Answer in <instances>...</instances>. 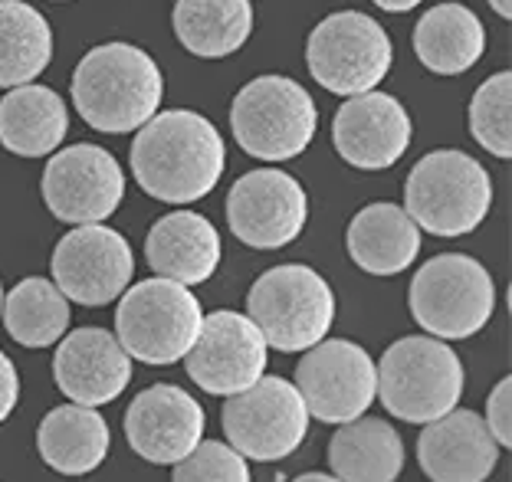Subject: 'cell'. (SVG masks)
Returning <instances> with one entry per match:
<instances>
[{"instance_id":"cell-1","label":"cell","mask_w":512,"mask_h":482,"mask_svg":"<svg viewBox=\"0 0 512 482\" xmlns=\"http://www.w3.org/2000/svg\"><path fill=\"white\" fill-rule=\"evenodd\" d=\"M227 164L224 138L191 109L155 112L132 141L138 187L165 204H194L217 187Z\"/></svg>"},{"instance_id":"cell-2","label":"cell","mask_w":512,"mask_h":482,"mask_svg":"<svg viewBox=\"0 0 512 482\" xmlns=\"http://www.w3.org/2000/svg\"><path fill=\"white\" fill-rule=\"evenodd\" d=\"M165 99L161 69L142 46L102 43L79 60L73 105L83 122L106 135L138 132Z\"/></svg>"},{"instance_id":"cell-3","label":"cell","mask_w":512,"mask_h":482,"mask_svg":"<svg viewBox=\"0 0 512 482\" xmlns=\"http://www.w3.org/2000/svg\"><path fill=\"white\" fill-rule=\"evenodd\" d=\"M493 207V178L467 151H430L404 184V210L434 237H467Z\"/></svg>"},{"instance_id":"cell-4","label":"cell","mask_w":512,"mask_h":482,"mask_svg":"<svg viewBox=\"0 0 512 482\" xmlns=\"http://www.w3.org/2000/svg\"><path fill=\"white\" fill-rule=\"evenodd\" d=\"M378 401L404 423H430L450 414L463 397V361L430 335L398 338L375 364Z\"/></svg>"},{"instance_id":"cell-5","label":"cell","mask_w":512,"mask_h":482,"mask_svg":"<svg viewBox=\"0 0 512 482\" xmlns=\"http://www.w3.org/2000/svg\"><path fill=\"white\" fill-rule=\"evenodd\" d=\"M407 305L424 332L440 342H460L490 325L496 312V282L473 256L444 253L414 273Z\"/></svg>"},{"instance_id":"cell-6","label":"cell","mask_w":512,"mask_h":482,"mask_svg":"<svg viewBox=\"0 0 512 482\" xmlns=\"http://www.w3.org/2000/svg\"><path fill=\"white\" fill-rule=\"evenodd\" d=\"M247 319L260 328L266 348L293 355L329 335L335 322V292L316 269L302 263L273 266L250 286Z\"/></svg>"},{"instance_id":"cell-7","label":"cell","mask_w":512,"mask_h":482,"mask_svg":"<svg viewBox=\"0 0 512 482\" xmlns=\"http://www.w3.org/2000/svg\"><path fill=\"white\" fill-rule=\"evenodd\" d=\"M237 145L256 161H293L312 145L319 109L289 76H256L230 105Z\"/></svg>"},{"instance_id":"cell-8","label":"cell","mask_w":512,"mask_h":482,"mask_svg":"<svg viewBox=\"0 0 512 482\" xmlns=\"http://www.w3.org/2000/svg\"><path fill=\"white\" fill-rule=\"evenodd\" d=\"M204 312L194 292L174 279H145L125 289L115 309V338L145 364H174L197 342Z\"/></svg>"},{"instance_id":"cell-9","label":"cell","mask_w":512,"mask_h":482,"mask_svg":"<svg viewBox=\"0 0 512 482\" xmlns=\"http://www.w3.org/2000/svg\"><path fill=\"white\" fill-rule=\"evenodd\" d=\"M394 46L388 30L362 10H339L309 33L306 66L312 79L335 96H362L388 79Z\"/></svg>"},{"instance_id":"cell-10","label":"cell","mask_w":512,"mask_h":482,"mask_svg":"<svg viewBox=\"0 0 512 482\" xmlns=\"http://www.w3.org/2000/svg\"><path fill=\"white\" fill-rule=\"evenodd\" d=\"M220 423L230 446L243 460L273 463L296 453L309 433V410L296 384L283 378H260L247 391L227 397Z\"/></svg>"},{"instance_id":"cell-11","label":"cell","mask_w":512,"mask_h":482,"mask_svg":"<svg viewBox=\"0 0 512 482\" xmlns=\"http://www.w3.org/2000/svg\"><path fill=\"white\" fill-rule=\"evenodd\" d=\"M296 391L309 417L319 423H348L362 417L378 397V371L371 355L348 338L306 348L296 364Z\"/></svg>"},{"instance_id":"cell-12","label":"cell","mask_w":512,"mask_h":482,"mask_svg":"<svg viewBox=\"0 0 512 482\" xmlns=\"http://www.w3.org/2000/svg\"><path fill=\"white\" fill-rule=\"evenodd\" d=\"M40 191L56 220L73 227L106 223L125 197V171L112 151L83 141L46 161Z\"/></svg>"},{"instance_id":"cell-13","label":"cell","mask_w":512,"mask_h":482,"mask_svg":"<svg viewBox=\"0 0 512 482\" xmlns=\"http://www.w3.org/2000/svg\"><path fill=\"white\" fill-rule=\"evenodd\" d=\"M309 220V194L293 174L279 168L247 171L227 194L230 233L253 250H283Z\"/></svg>"},{"instance_id":"cell-14","label":"cell","mask_w":512,"mask_h":482,"mask_svg":"<svg viewBox=\"0 0 512 482\" xmlns=\"http://www.w3.org/2000/svg\"><path fill=\"white\" fill-rule=\"evenodd\" d=\"M135 276V253L119 230L106 223L73 227L53 250V282L79 305H109Z\"/></svg>"},{"instance_id":"cell-15","label":"cell","mask_w":512,"mask_h":482,"mask_svg":"<svg viewBox=\"0 0 512 482\" xmlns=\"http://www.w3.org/2000/svg\"><path fill=\"white\" fill-rule=\"evenodd\" d=\"M188 378L214 397H234L266 371V342L247 315L217 309L204 315L197 342L184 355Z\"/></svg>"},{"instance_id":"cell-16","label":"cell","mask_w":512,"mask_h":482,"mask_svg":"<svg viewBox=\"0 0 512 482\" xmlns=\"http://www.w3.org/2000/svg\"><path fill=\"white\" fill-rule=\"evenodd\" d=\"M414 122L404 105L388 92H362L348 96V102L332 119V145L352 168L384 171L404 158L411 148Z\"/></svg>"},{"instance_id":"cell-17","label":"cell","mask_w":512,"mask_h":482,"mask_svg":"<svg viewBox=\"0 0 512 482\" xmlns=\"http://www.w3.org/2000/svg\"><path fill=\"white\" fill-rule=\"evenodd\" d=\"M204 407L174 384H155L125 410L128 446L148 463L174 466L204 440Z\"/></svg>"},{"instance_id":"cell-18","label":"cell","mask_w":512,"mask_h":482,"mask_svg":"<svg viewBox=\"0 0 512 482\" xmlns=\"http://www.w3.org/2000/svg\"><path fill=\"white\" fill-rule=\"evenodd\" d=\"M53 378L73 404L102 407L125 394L132 381V355L106 328H76L56 348Z\"/></svg>"},{"instance_id":"cell-19","label":"cell","mask_w":512,"mask_h":482,"mask_svg":"<svg viewBox=\"0 0 512 482\" xmlns=\"http://www.w3.org/2000/svg\"><path fill=\"white\" fill-rule=\"evenodd\" d=\"M417 463L430 482H486L499 463V443L473 410H457L424 423Z\"/></svg>"},{"instance_id":"cell-20","label":"cell","mask_w":512,"mask_h":482,"mask_svg":"<svg viewBox=\"0 0 512 482\" xmlns=\"http://www.w3.org/2000/svg\"><path fill=\"white\" fill-rule=\"evenodd\" d=\"M145 256L158 276L181 286H201L220 266V237L207 217L194 210H174L148 230Z\"/></svg>"},{"instance_id":"cell-21","label":"cell","mask_w":512,"mask_h":482,"mask_svg":"<svg viewBox=\"0 0 512 482\" xmlns=\"http://www.w3.org/2000/svg\"><path fill=\"white\" fill-rule=\"evenodd\" d=\"M348 256L371 276H398L421 256V227L398 204H368L348 223Z\"/></svg>"},{"instance_id":"cell-22","label":"cell","mask_w":512,"mask_h":482,"mask_svg":"<svg viewBox=\"0 0 512 482\" xmlns=\"http://www.w3.org/2000/svg\"><path fill=\"white\" fill-rule=\"evenodd\" d=\"M109 423L96 407L63 404L40 420V460L60 476H89L109 456Z\"/></svg>"},{"instance_id":"cell-23","label":"cell","mask_w":512,"mask_h":482,"mask_svg":"<svg viewBox=\"0 0 512 482\" xmlns=\"http://www.w3.org/2000/svg\"><path fill=\"white\" fill-rule=\"evenodd\" d=\"M69 109L60 92L27 82L0 99V145L20 158H46L63 145Z\"/></svg>"},{"instance_id":"cell-24","label":"cell","mask_w":512,"mask_h":482,"mask_svg":"<svg viewBox=\"0 0 512 482\" xmlns=\"http://www.w3.org/2000/svg\"><path fill=\"white\" fill-rule=\"evenodd\" d=\"M329 466L339 482H394L404 469V440L388 420L362 414L332 433Z\"/></svg>"},{"instance_id":"cell-25","label":"cell","mask_w":512,"mask_h":482,"mask_svg":"<svg viewBox=\"0 0 512 482\" xmlns=\"http://www.w3.org/2000/svg\"><path fill=\"white\" fill-rule=\"evenodd\" d=\"M414 53L430 73L460 76L473 69L486 53V30L480 17L463 4H437L417 20Z\"/></svg>"},{"instance_id":"cell-26","label":"cell","mask_w":512,"mask_h":482,"mask_svg":"<svg viewBox=\"0 0 512 482\" xmlns=\"http://www.w3.org/2000/svg\"><path fill=\"white\" fill-rule=\"evenodd\" d=\"M174 37L197 60L234 56L253 33L250 0H178L174 4Z\"/></svg>"},{"instance_id":"cell-27","label":"cell","mask_w":512,"mask_h":482,"mask_svg":"<svg viewBox=\"0 0 512 482\" xmlns=\"http://www.w3.org/2000/svg\"><path fill=\"white\" fill-rule=\"evenodd\" d=\"M53 60V30L37 7L0 0V89L33 82Z\"/></svg>"},{"instance_id":"cell-28","label":"cell","mask_w":512,"mask_h":482,"mask_svg":"<svg viewBox=\"0 0 512 482\" xmlns=\"http://www.w3.org/2000/svg\"><path fill=\"white\" fill-rule=\"evenodd\" d=\"M0 319H4L10 338L23 348H46L66 335L69 299L56 289V282L43 276H27L10 292H4Z\"/></svg>"},{"instance_id":"cell-29","label":"cell","mask_w":512,"mask_h":482,"mask_svg":"<svg viewBox=\"0 0 512 482\" xmlns=\"http://www.w3.org/2000/svg\"><path fill=\"white\" fill-rule=\"evenodd\" d=\"M470 132L493 158H512V73L503 69L473 92Z\"/></svg>"},{"instance_id":"cell-30","label":"cell","mask_w":512,"mask_h":482,"mask_svg":"<svg viewBox=\"0 0 512 482\" xmlns=\"http://www.w3.org/2000/svg\"><path fill=\"white\" fill-rule=\"evenodd\" d=\"M171 482H250V466L230 443L201 440L174 463Z\"/></svg>"},{"instance_id":"cell-31","label":"cell","mask_w":512,"mask_h":482,"mask_svg":"<svg viewBox=\"0 0 512 482\" xmlns=\"http://www.w3.org/2000/svg\"><path fill=\"white\" fill-rule=\"evenodd\" d=\"M483 423L490 427L499 450H509L512 446V378H503L493 387V394L486 397Z\"/></svg>"},{"instance_id":"cell-32","label":"cell","mask_w":512,"mask_h":482,"mask_svg":"<svg viewBox=\"0 0 512 482\" xmlns=\"http://www.w3.org/2000/svg\"><path fill=\"white\" fill-rule=\"evenodd\" d=\"M20 401V374L4 351H0V423H4Z\"/></svg>"},{"instance_id":"cell-33","label":"cell","mask_w":512,"mask_h":482,"mask_svg":"<svg viewBox=\"0 0 512 482\" xmlns=\"http://www.w3.org/2000/svg\"><path fill=\"white\" fill-rule=\"evenodd\" d=\"M371 4H378L381 10H388V14H407V10H414L417 4H424V0H371Z\"/></svg>"},{"instance_id":"cell-34","label":"cell","mask_w":512,"mask_h":482,"mask_svg":"<svg viewBox=\"0 0 512 482\" xmlns=\"http://www.w3.org/2000/svg\"><path fill=\"white\" fill-rule=\"evenodd\" d=\"M486 4H490L499 17H506V20L512 17V0H486Z\"/></svg>"},{"instance_id":"cell-35","label":"cell","mask_w":512,"mask_h":482,"mask_svg":"<svg viewBox=\"0 0 512 482\" xmlns=\"http://www.w3.org/2000/svg\"><path fill=\"white\" fill-rule=\"evenodd\" d=\"M293 482H339V479L329 473H306V476H296Z\"/></svg>"},{"instance_id":"cell-36","label":"cell","mask_w":512,"mask_h":482,"mask_svg":"<svg viewBox=\"0 0 512 482\" xmlns=\"http://www.w3.org/2000/svg\"><path fill=\"white\" fill-rule=\"evenodd\" d=\"M0 305H4V286H0Z\"/></svg>"}]
</instances>
